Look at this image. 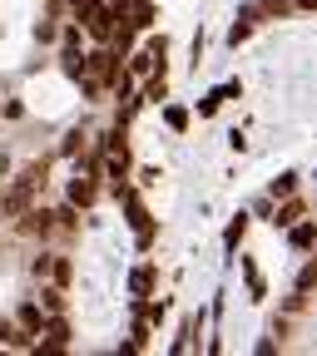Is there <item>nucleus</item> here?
I'll list each match as a JSON object with an SVG mask.
<instances>
[{
    "label": "nucleus",
    "instance_id": "obj_1",
    "mask_svg": "<svg viewBox=\"0 0 317 356\" xmlns=\"http://www.w3.org/2000/svg\"><path fill=\"white\" fill-rule=\"evenodd\" d=\"M84 74H95V79H119V55H109V50H100V55H84Z\"/></svg>",
    "mask_w": 317,
    "mask_h": 356
},
{
    "label": "nucleus",
    "instance_id": "obj_2",
    "mask_svg": "<svg viewBox=\"0 0 317 356\" xmlns=\"http://www.w3.org/2000/svg\"><path fill=\"white\" fill-rule=\"evenodd\" d=\"M124 203H129V222H134V233H139V243L149 248L154 243V222H149V213H144V203L134 198V193H124Z\"/></svg>",
    "mask_w": 317,
    "mask_h": 356
},
{
    "label": "nucleus",
    "instance_id": "obj_3",
    "mask_svg": "<svg viewBox=\"0 0 317 356\" xmlns=\"http://www.w3.org/2000/svg\"><path fill=\"white\" fill-rule=\"evenodd\" d=\"M263 20V10L258 6H248V10H238V20H233V30H229V44H243L248 35H253V25Z\"/></svg>",
    "mask_w": 317,
    "mask_h": 356
},
{
    "label": "nucleus",
    "instance_id": "obj_4",
    "mask_svg": "<svg viewBox=\"0 0 317 356\" xmlns=\"http://www.w3.org/2000/svg\"><path fill=\"white\" fill-rule=\"evenodd\" d=\"M95 198H100V188L89 184V178H75V184H70V203H75V208H89Z\"/></svg>",
    "mask_w": 317,
    "mask_h": 356
},
{
    "label": "nucleus",
    "instance_id": "obj_5",
    "mask_svg": "<svg viewBox=\"0 0 317 356\" xmlns=\"http://www.w3.org/2000/svg\"><path fill=\"white\" fill-rule=\"evenodd\" d=\"M312 287H317V257H312V262H302V273H297V287H293V292H297V297H307Z\"/></svg>",
    "mask_w": 317,
    "mask_h": 356
},
{
    "label": "nucleus",
    "instance_id": "obj_6",
    "mask_svg": "<svg viewBox=\"0 0 317 356\" xmlns=\"http://www.w3.org/2000/svg\"><path fill=\"white\" fill-rule=\"evenodd\" d=\"M317 243V222H293V248H312Z\"/></svg>",
    "mask_w": 317,
    "mask_h": 356
},
{
    "label": "nucleus",
    "instance_id": "obj_7",
    "mask_svg": "<svg viewBox=\"0 0 317 356\" xmlns=\"http://www.w3.org/2000/svg\"><path fill=\"white\" fill-rule=\"evenodd\" d=\"M154 25V6L149 0H134V30H149Z\"/></svg>",
    "mask_w": 317,
    "mask_h": 356
},
{
    "label": "nucleus",
    "instance_id": "obj_8",
    "mask_svg": "<svg viewBox=\"0 0 317 356\" xmlns=\"http://www.w3.org/2000/svg\"><path fill=\"white\" fill-rule=\"evenodd\" d=\"M243 233H248V218L238 213V218L229 222V233H223V243H229V248H238V243H243Z\"/></svg>",
    "mask_w": 317,
    "mask_h": 356
},
{
    "label": "nucleus",
    "instance_id": "obj_9",
    "mask_svg": "<svg viewBox=\"0 0 317 356\" xmlns=\"http://www.w3.org/2000/svg\"><path fill=\"white\" fill-rule=\"evenodd\" d=\"M20 327H25L30 337H35V332L45 327V317H40V307H20Z\"/></svg>",
    "mask_w": 317,
    "mask_h": 356
},
{
    "label": "nucleus",
    "instance_id": "obj_10",
    "mask_svg": "<svg viewBox=\"0 0 317 356\" xmlns=\"http://www.w3.org/2000/svg\"><path fill=\"white\" fill-rule=\"evenodd\" d=\"M297 218H302V203L293 198V203H283V213H278L273 222H278V228H293V222H297Z\"/></svg>",
    "mask_w": 317,
    "mask_h": 356
},
{
    "label": "nucleus",
    "instance_id": "obj_11",
    "mask_svg": "<svg viewBox=\"0 0 317 356\" xmlns=\"http://www.w3.org/2000/svg\"><path fill=\"white\" fill-rule=\"evenodd\" d=\"M50 218H55V213H30V218H25V233H40V238H45V233H50Z\"/></svg>",
    "mask_w": 317,
    "mask_h": 356
},
{
    "label": "nucleus",
    "instance_id": "obj_12",
    "mask_svg": "<svg viewBox=\"0 0 317 356\" xmlns=\"http://www.w3.org/2000/svg\"><path fill=\"white\" fill-rule=\"evenodd\" d=\"M129 287H134V292H139V297H144V292L154 287V267H139V273H134V277H129Z\"/></svg>",
    "mask_w": 317,
    "mask_h": 356
},
{
    "label": "nucleus",
    "instance_id": "obj_13",
    "mask_svg": "<svg viewBox=\"0 0 317 356\" xmlns=\"http://www.w3.org/2000/svg\"><path fill=\"white\" fill-rule=\"evenodd\" d=\"M164 95H169V79H164V70H159V74L144 84V99H164Z\"/></svg>",
    "mask_w": 317,
    "mask_h": 356
},
{
    "label": "nucleus",
    "instance_id": "obj_14",
    "mask_svg": "<svg viewBox=\"0 0 317 356\" xmlns=\"http://www.w3.org/2000/svg\"><path fill=\"white\" fill-rule=\"evenodd\" d=\"M293 188H297V178H293V173H283V178H273V188H268V193H273V198H288Z\"/></svg>",
    "mask_w": 317,
    "mask_h": 356
},
{
    "label": "nucleus",
    "instance_id": "obj_15",
    "mask_svg": "<svg viewBox=\"0 0 317 356\" xmlns=\"http://www.w3.org/2000/svg\"><path fill=\"white\" fill-rule=\"evenodd\" d=\"M258 10H263V15H288L293 0H258Z\"/></svg>",
    "mask_w": 317,
    "mask_h": 356
},
{
    "label": "nucleus",
    "instance_id": "obj_16",
    "mask_svg": "<svg viewBox=\"0 0 317 356\" xmlns=\"http://www.w3.org/2000/svg\"><path fill=\"white\" fill-rule=\"evenodd\" d=\"M65 341H70V327L55 317V322H50V351H55V346H65Z\"/></svg>",
    "mask_w": 317,
    "mask_h": 356
},
{
    "label": "nucleus",
    "instance_id": "obj_17",
    "mask_svg": "<svg viewBox=\"0 0 317 356\" xmlns=\"http://www.w3.org/2000/svg\"><path fill=\"white\" fill-rule=\"evenodd\" d=\"M243 277H248V292L263 297V277H258V267H253V262H243Z\"/></svg>",
    "mask_w": 317,
    "mask_h": 356
},
{
    "label": "nucleus",
    "instance_id": "obj_18",
    "mask_svg": "<svg viewBox=\"0 0 317 356\" xmlns=\"http://www.w3.org/2000/svg\"><path fill=\"white\" fill-rule=\"evenodd\" d=\"M164 119H169V129H184V124H189V109L173 104V109H164Z\"/></svg>",
    "mask_w": 317,
    "mask_h": 356
},
{
    "label": "nucleus",
    "instance_id": "obj_19",
    "mask_svg": "<svg viewBox=\"0 0 317 356\" xmlns=\"http://www.w3.org/2000/svg\"><path fill=\"white\" fill-rule=\"evenodd\" d=\"M40 297H45V307H50V312H60V307H65V297H60V292H55V287H45V292H40Z\"/></svg>",
    "mask_w": 317,
    "mask_h": 356
},
{
    "label": "nucleus",
    "instance_id": "obj_20",
    "mask_svg": "<svg viewBox=\"0 0 317 356\" xmlns=\"http://www.w3.org/2000/svg\"><path fill=\"white\" fill-rule=\"evenodd\" d=\"M10 337H15V332H10V322H0V346H6Z\"/></svg>",
    "mask_w": 317,
    "mask_h": 356
},
{
    "label": "nucleus",
    "instance_id": "obj_21",
    "mask_svg": "<svg viewBox=\"0 0 317 356\" xmlns=\"http://www.w3.org/2000/svg\"><path fill=\"white\" fill-rule=\"evenodd\" d=\"M293 6H297V10H317V0H293Z\"/></svg>",
    "mask_w": 317,
    "mask_h": 356
}]
</instances>
